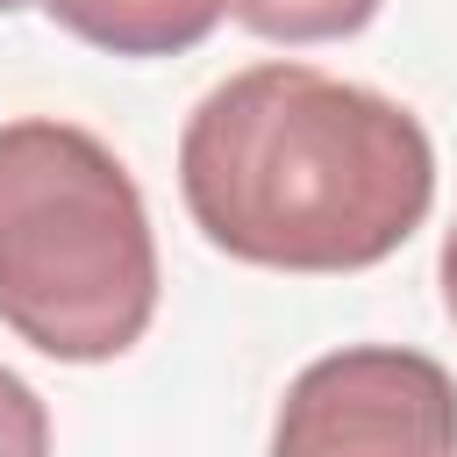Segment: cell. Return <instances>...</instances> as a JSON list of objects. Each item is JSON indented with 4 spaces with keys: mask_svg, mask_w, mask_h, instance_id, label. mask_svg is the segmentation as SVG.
<instances>
[{
    "mask_svg": "<svg viewBox=\"0 0 457 457\" xmlns=\"http://www.w3.org/2000/svg\"><path fill=\"white\" fill-rule=\"evenodd\" d=\"M193 228L264 271L386 264L436 200L428 129L314 64H250L221 79L179 136Z\"/></svg>",
    "mask_w": 457,
    "mask_h": 457,
    "instance_id": "6da1fadb",
    "label": "cell"
},
{
    "mask_svg": "<svg viewBox=\"0 0 457 457\" xmlns=\"http://www.w3.org/2000/svg\"><path fill=\"white\" fill-rule=\"evenodd\" d=\"M150 314L157 236L129 164L79 121H0V321L57 364H107Z\"/></svg>",
    "mask_w": 457,
    "mask_h": 457,
    "instance_id": "7a4b0ae2",
    "label": "cell"
},
{
    "mask_svg": "<svg viewBox=\"0 0 457 457\" xmlns=\"http://www.w3.org/2000/svg\"><path fill=\"white\" fill-rule=\"evenodd\" d=\"M271 457H457V386L421 350H328L286 386Z\"/></svg>",
    "mask_w": 457,
    "mask_h": 457,
    "instance_id": "3957f363",
    "label": "cell"
},
{
    "mask_svg": "<svg viewBox=\"0 0 457 457\" xmlns=\"http://www.w3.org/2000/svg\"><path fill=\"white\" fill-rule=\"evenodd\" d=\"M57 29L107 57H179L214 36L221 0H36Z\"/></svg>",
    "mask_w": 457,
    "mask_h": 457,
    "instance_id": "277c9868",
    "label": "cell"
},
{
    "mask_svg": "<svg viewBox=\"0 0 457 457\" xmlns=\"http://www.w3.org/2000/svg\"><path fill=\"white\" fill-rule=\"evenodd\" d=\"M378 7L386 0H221V14H236L264 43H336L357 36Z\"/></svg>",
    "mask_w": 457,
    "mask_h": 457,
    "instance_id": "5b68a950",
    "label": "cell"
},
{
    "mask_svg": "<svg viewBox=\"0 0 457 457\" xmlns=\"http://www.w3.org/2000/svg\"><path fill=\"white\" fill-rule=\"evenodd\" d=\"M0 457H50V407L0 364Z\"/></svg>",
    "mask_w": 457,
    "mask_h": 457,
    "instance_id": "8992f818",
    "label": "cell"
},
{
    "mask_svg": "<svg viewBox=\"0 0 457 457\" xmlns=\"http://www.w3.org/2000/svg\"><path fill=\"white\" fill-rule=\"evenodd\" d=\"M443 307H450V321H457V221H450V236H443Z\"/></svg>",
    "mask_w": 457,
    "mask_h": 457,
    "instance_id": "52a82bcc",
    "label": "cell"
},
{
    "mask_svg": "<svg viewBox=\"0 0 457 457\" xmlns=\"http://www.w3.org/2000/svg\"><path fill=\"white\" fill-rule=\"evenodd\" d=\"M14 7H29V0H0V14H14Z\"/></svg>",
    "mask_w": 457,
    "mask_h": 457,
    "instance_id": "ba28073f",
    "label": "cell"
}]
</instances>
